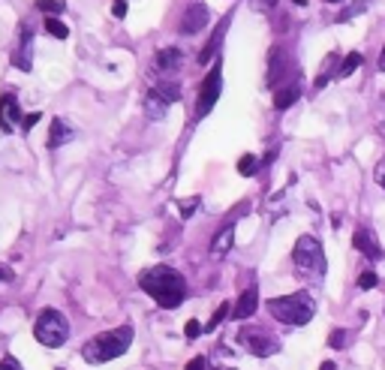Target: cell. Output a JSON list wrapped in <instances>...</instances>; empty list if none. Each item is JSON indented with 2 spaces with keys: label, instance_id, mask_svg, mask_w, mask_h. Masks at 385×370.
<instances>
[{
  "label": "cell",
  "instance_id": "obj_1",
  "mask_svg": "<svg viewBox=\"0 0 385 370\" xmlns=\"http://www.w3.org/2000/svg\"><path fill=\"white\" fill-rule=\"evenodd\" d=\"M139 286L157 301L163 310H175L184 304L187 298V280L181 271L169 268V265H154L139 274Z\"/></svg>",
  "mask_w": 385,
  "mask_h": 370
},
{
  "label": "cell",
  "instance_id": "obj_2",
  "mask_svg": "<svg viewBox=\"0 0 385 370\" xmlns=\"http://www.w3.org/2000/svg\"><path fill=\"white\" fill-rule=\"evenodd\" d=\"M133 343V328L130 325H121V328H112V331H103L97 337H90L85 346H81V358L90 361V364H106L117 355H124Z\"/></svg>",
  "mask_w": 385,
  "mask_h": 370
},
{
  "label": "cell",
  "instance_id": "obj_3",
  "mask_svg": "<svg viewBox=\"0 0 385 370\" xmlns=\"http://www.w3.org/2000/svg\"><path fill=\"white\" fill-rule=\"evenodd\" d=\"M268 310L274 319H280L286 325H307L316 313V304H313V298H310V292H292L283 298H271Z\"/></svg>",
  "mask_w": 385,
  "mask_h": 370
},
{
  "label": "cell",
  "instance_id": "obj_4",
  "mask_svg": "<svg viewBox=\"0 0 385 370\" xmlns=\"http://www.w3.org/2000/svg\"><path fill=\"white\" fill-rule=\"evenodd\" d=\"M292 265H295V274L304 280H319L325 274V253L322 244H319L313 235H301L295 241V250H292Z\"/></svg>",
  "mask_w": 385,
  "mask_h": 370
},
{
  "label": "cell",
  "instance_id": "obj_5",
  "mask_svg": "<svg viewBox=\"0 0 385 370\" xmlns=\"http://www.w3.org/2000/svg\"><path fill=\"white\" fill-rule=\"evenodd\" d=\"M33 337L40 340L42 346H49V349L63 346L67 337H69L67 316H63L60 310H54V307H45V310L36 316V322H33Z\"/></svg>",
  "mask_w": 385,
  "mask_h": 370
},
{
  "label": "cell",
  "instance_id": "obj_6",
  "mask_svg": "<svg viewBox=\"0 0 385 370\" xmlns=\"http://www.w3.org/2000/svg\"><path fill=\"white\" fill-rule=\"evenodd\" d=\"M238 343L256 358H268L274 352H280V340L265 328H259V325H247V328L238 331Z\"/></svg>",
  "mask_w": 385,
  "mask_h": 370
},
{
  "label": "cell",
  "instance_id": "obj_7",
  "mask_svg": "<svg viewBox=\"0 0 385 370\" xmlns=\"http://www.w3.org/2000/svg\"><path fill=\"white\" fill-rule=\"evenodd\" d=\"M220 85H223V69H220V60H217V67L208 72L205 81H202V90H199V99H196V117H205L211 108L217 106Z\"/></svg>",
  "mask_w": 385,
  "mask_h": 370
},
{
  "label": "cell",
  "instance_id": "obj_8",
  "mask_svg": "<svg viewBox=\"0 0 385 370\" xmlns=\"http://www.w3.org/2000/svg\"><path fill=\"white\" fill-rule=\"evenodd\" d=\"M352 247L361 253V256H368L370 262H379L382 259V247H379V241H377V235H373L368 226H359L352 235Z\"/></svg>",
  "mask_w": 385,
  "mask_h": 370
},
{
  "label": "cell",
  "instance_id": "obj_9",
  "mask_svg": "<svg viewBox=\"0 0 385 370\" xmlns=\"http://www.w3.org/2000/svg\"><path fill=\"white\" fill-rule=\"evenodd\" d=\"M22 108H18V99L13 94H3L0 96V130L3 133H13L15 126H22Z\"/></svg>",
  "mask_w": 385,
  "mask_h": 370
},
{
  "label": "cell",
  "instance_id": "obj_10",
  "mask_svg": "<svg viewBox=\"0 0 385 370\" xmlns=\"http://www.w3.org/2000/svg\"><path fill=\"white\" fill-rule=\"evenodd\" d=\"M205 24H208V6L202 0H192L184 18H181V33H199Z\"/></svg>",
  "mask_w": 385,
  "mask_h": 370
},
{
  "label": "cell",
  "instance_id": "obj_11",
  "mask_svg": "<svg viewBox=\"0 0 385 370\" xmlns=\"http://www.w3.org/2000/svg\"><path fill=\"white\" fill-rule=\"evenodd\" d=\"M181 63H184V51L172 45V49H160L157 51V58H154V69L163 72V76H172V72L181 69Z\"/></svg>",
  "mask_w": 385,
  "mask_h": 370
},
{
  "label": "cell",
  "instance_id": "obj_12",
  "mask_svg": "<svg viewBox=\"0 0 385 370\" xmlns=\"http://www.w3.org/2000/svg\"><path fill=\"white\" fill-rule=\"evenodd\" d=\"M256 307H259V286H247L244 292H241V298L235 301V307H232V316L235 319H250V316L256 313Z\"/></svg>",
  "mask_w": 385,
  "mask_h": 370
},
{
  "label": "cell",
  "instance_id": "obj_13",
  "mask_svg": "<svg viewBox=\"0 0 385 370\" xmlns=\"http://www.w3.org/2000/svg\"><path fill=\"white\" fill-rule=\"evenodd\" d=\"M232 244H235V226H223L214 238H211V256L214 259H223L229 250H232Z\"/></svg>",
  "mask_w": 385,
  "mask_h": 370
},
{
  "label": "cell",
  "instance_id": "obj_14",
  "mask_svg": "<svg viewBox=\"0 0 385 370\" xmlns=\"http://www.w3.org/2000/svg\"><path fill=\"white\" fill-rule=\"evenodd\" d=\"M166 112H169V103L151 87L148 94H145V115H148L151 121H163V117H166Z\"/></svg>",
  "mask_w": 385,
  "mask_h": 370
},
{
  "label": "cell",
  "instance_id": "obj_15",
  "mask_svg": "<svg viewBox=\"0 0 385 370\" xmlns=\"http://www.w3.org/2000/svg\"><path fill=\"white\" fill-rule=\"evenodd\" d=\"M298 96H301V85H298V81H292V85H283V87H277V94H274V108L286 112V108L295 103Z\"/></svg>",
  "mask_w": 385,
  "mask_h": 370
},
{
  "label": "cell",
  "instance_id": "obj_16",
  "mask_svg": "<svg viewBox=\"0 0 385 370\" xmlns=\"http://www.w3.org/2000/svg\"><path fill=\"white\" fill-rule=\"evenodd\" d=\"M289 69V63H283V51L280 49H274L271 51V63H268V85H280V78H283V72Z\"/></svg>",
  "mask_w": 385,
  "mask_h": 370
},
{
  "label": "cell",
  "instance_id": "obj_17",
  "mask_svg": "<svg viewBox=\"0 0 385 370\" xmlns=\"http://www.w3.org/2000/svg\"><path fill=\"white\" fill-rule=\"evenodd\" d=\"M31 45H33V40H31V33L24 31V36H22V45H18V51H13V63L18 69H31Z\"/></svg>",
  "mask_w": 385,
  "mask_h": 370
},
{
  "label": "cell",
  "instance_id": "obj_18",
  "mask_svg": "<svg viewBox=\"0 0 385 370\" xmlns=\"http://www.w3.org/2000/svg\"><path fill=\"white\" fill-rule=\"evenodd\" d=\"M69 139H72V130L60 121V117H54V121H51V130H49V148H58V144L69 142Z\"/></svg>",
  "mask_w": 385,
  "mask_h": 370
},
{
  "label": "cell",
  "instance_id": "obj_19",
  "mask_svg": "<svg viewBox=\"0 0 385 370\" xmlns=\"http://www.w3.org/2000/svg\"><path fill=\"white\" fill-rule=\"evenodd\" d=\"M337 63H341V58H337V54H328V58L322 60V72H319V76H316V81H313V90H322L325 85H328V78H337Z\"/></svg>",
  "mask_w": 385,
  "mask_h": 370
},
{
  "label": "cell",
  "instance_id": "obj_20",
  "mask_svg": "<svg viewBox=\"0 0 385 370\" xmlns=\"http://www.w3.org/2000/svg\"><path fill=\"white\" fill-rule=\"evenodd\" d=\"M361 67V51H350L343 58V63H341V69H337V78H346V76H352L355 69Z\"/></svg>",
  "mask_w": 385,
  "mask_h": 370
},
{
  "label": "cell",
  "instance_id": "obj_21",
  "mask_svg": "<svg viewBox=\"0 0 385 370\" xmlns=\"http://www.w3.org/2000/svg\"><path fill=\"white\" fill-rule=\"evenodd\" d=\"M154 90H157V94L166 99V103L172 106V103H178L181 99V87L175 85V81H160V85H154Z\"/></svg>",
  "mask_w": 385,
  "mask_h": 370
},
{
  "label": "cell",
  "instance_id": "obj_22",
  "mask_svg": "<svg viewBox=\"0 0 385 370\" xmlns=\"http://www.w3.org/2000/svg\"><path fill=\"white\" fill-rule=\"evenodd\" d=\"M45 31H49V33L54 36V40H67V36H69V27L63 24V22H58L54 15L45 18Z\"/></svg>",
  "mask_w": 385,
  "mask_h": 370
},
{
  "label": "cell",
  "instance_id": "obj_23",
  "mask_svg": "<svg viewBox=\"0 0 385 370\" xmlns=\"http://www.w3.org/2000/svg\"><path fill=\"white\" fill-rule=\"evenodd\" d=\"M238 171H241L244 178H253L256 171H259V160H256L253 153H244V157L238 160Z\"/></svg>",
  "mask_w": 385,
  "mask_h": 370
},
{
  "label": "cell",
  "instance_id": "obj_24",
  "mask_svg": "<svg viewBox=\"0 0 385 370\" xmlns=\"http://www.w3.org/2000/svg\"><path fill=\"white\" fill-rule=\"evenodd\" d=\"M229 313H232V304H229V301H226V304H220V307H217V310H214V316H211V322L205 325V331H217V325H220V322H223V319H226V316H229Z\"/></svg>",
  "mask_w": 385,
  "mask_h": 370
},
{
  "label": "cell",
  "instance_id": "obj_25",
  "mask_svg": "<svg viewBox=\"0 0 385 370\" xmlns=\"http://www.w3.org/2000/svg\"><path fill=\"white\" fill-rule=\"evenodd\" d=\"M370 6V0H352V3L350 6H346L343 9V12L341 15H337V18H341V22H350V18L352 15H359V12H364V9H368Z\"/></svg>",
  "mask_w": 385,
  "mask_h": 370
},
{
  "label": "cell",
  "instance_id": "obj_26",
  "mask_svg": "<svg viewBox=\"0 0 385 370\" xmlns=\"http://www.w3.org/2000/svg\"><path fill=\"white\" fill-rule=\"evenodd\" d=\"M36 9L49 15H60L63 12V0H36Z\"/></svg>",
  "mask_w": 385,
  "mask_h": 370
},
{
  "label": "cell",
  "instance_id": "obj_27",
  "mask_svg": "<svg viewBox=\"0 0 385 370\" xmlns=\"http://www.w3.org/2000/svg\"><path fill=\"white\" fill-rule=\"evenodd\" d=\"M199 205H202V199H199V196L184 199V202H181V217H184V220H190V217L199 211Z\"/></svg>",
  "mask_w": 385,
  "mask_h": 370
},
{
  "label": "cell",
  "instance_id": "obj_28",
  "mask_svg": "<svg viewBox=\"0 0 385 370\" xmlns=\"http://www.w3.org/2000/svg\"><path fill=\"white\" fill-rule=\"evenodd\" d=\"M328 346H331V349H343L346 346V331L343 328H334L331 334H328Z\"/></svg>",
  "mask_w": 385,
  "mask_h": 370
},
{
  "label": "cell",
  "instance_id": "obj_29",
  "mask_svg": "<svg viewBox=\"0 0 385 370\" xmlns=\"http://www.w3.org/2000/svg\"><path fill=\"white\" fill-rule=\"evenodd\" d=\"M377 283H379V277L373 274V271H364V274H359V286L361 289H373Z\"/></svg>",
  "mask_w": 385,
  "mask_h": 370
},
{
  "label": "cell",
  "instance_id": "obj_30",
  "mask_svg": "<svg viewBox=\"0 0 385 370\" xmlns=\"http://www.w3.org/2000/svg\"><path fill=\"white\" fill-rule=\"evenodd\" d=\"M40 117H42L40 112H31V115H24V117H22V130H24V133H31L33 126L40 124Z\"/></svg>",
  "mask_w": 385,
  "mask_h": 370
},
{
  "label": "cell",
  "instance_id": "obj_31",
  "mask_svg": "<svg viewBox=\"0 0 385 370\" xmlns=\"http://www.w3.org/2000/svg\"><path fill=\"white\" fill-rule=\"evenodd\" d=\"M202 331H205V328H202V325H199L196 319H190V322L184 325V334H187V340H196Z\"/></svg>",
  "mask_w": 385,
  "mask_h": 370
},
{
  "label": "cell",
  "instance_id": "obj_32",
  "mask_svg": "<svg viewBox=\"0 0 385 370\" xmlns=\"http://www.w3.org/2000/svg\"><path fill=\"white\" fill-rule=\"evenodd\" d=\"M0 370H22V364H18V358L6 355V358H0Z\"/></svg>",
  "mask_w": 385,
  "mask_h": 370
},
{
  "label": "cell",
  "instance_id": "obj_33",
  "mask_svg": "<svg viewBox=\"0 0 385 370\" xmlns=\"http://www.w3.org/2000/svg\"><path fill=\"white\" fill-rule=\"evenodd\" d=\"M253 9H259V12H265V9H274L277 6V0H250Z\"/></svg>",
  "mask_w": 385,
  "mask_h": 370
},
{
  "label": "cell",
  "instance_id": "obj_34",
  "mask_svg": "<svg viewBox=\"0 0 385 370\" xmlns=\"http://www.w3.org/2000/svg\"><path fill=\"white\" fill-rule=\"evenodd\" d=\"M377 184L385 190V157L377 162Z\"/></svg>",
  "mask_w": 385,
  "mask_h": 370
},
{
  "label": "cell",
  "instance_id": "obj_35",
  "mask_svg": "<svg viewBox=\"0 0 385 370\" xmlns=\"http://www.w3.org/2000/svg\"><path fill=\"white\" fill-rule=\"evenodd\" d=\"M112 12H115V18H124V15H126V0H115Z\"/></svg>",
  "mask_w": 385,
  "mask_h": 370
},
{
  "label": "cell",
  "instance_id": "obj_36",
  "mask_svg": "<svg viewBox=\"0 0 385 370\" xmlns=\"http://www.w3.org/2000/svg\"><path fill=\"white\" fill-rule=\"evenodd\" d=\"M205 367H208V361L199 355V358H192V361H190V364H187L184 370H205Z\"/></svg>",
  "mask_w": 385,
  "mask_h": 370
},
{
  "label": "cell",
  "instance_id": "obj_37",
  "mask_svg": "<svg viewBox=\"0 0 385 370\" xmlns=\"http://www.w3.org/2000/svg\"><path fill=\"white\" fill-rule=\"evenodd\" d=\"M319 370H337V364H334V361H322V364H319Z\"/></svg>",
  "mask_w": 385,
  "mask_h": 370
},
{
  "label": "cell",
  "instance_id": "obj_38",
  "mask_svg": "<svg viewBox=\"0 0 385 370\" xmlns=\"http://www.w3.org/2000/svg\"><path fill=\"white\" fill-rule=\"evenodd\" d=\"M379 69L385 72V45H382V51H379Z\"/></svg>",
  "mask_w": 385,
  "mask_h": 370
},
{
  "label": "cell",
  "instance_id": "obj_39",
  "mask_svg": "<svg viewBox=\"0 0 385 370\" xmlns=\"http://www.w3.org/2000/svg\"><path fill=\"white\" fill-rule=\"evenodd\" d=\"M325 3H341V0H325Z\"/></svg>",
  "mask_w": 385,
  "mask_h": 370
},
{
  "label": "cell",
  "instance_id": "obj_40",
  "mask_svg": "<svg viewBox=\"0 0 385 370\" xmlns=\"http://www.w3.org/2000/svg\"><path fill=\"white\" fill-rule=\"evenodd\" d=\"M220 370H229V367H220Z\"/></svg>",
  "mask_w": 385,
  "mask_h": 370
},
{
  "label": "cell",
  "instance_id": "obj_41",
  "mask_svg": "<svg viewBox=\"0 0 385 370\" xmlns=\"http://www.w3.org/2000/svg\"><path fill=\"white\" fill-rule=\"evenodd\" d=\"M382 130H385V121H382Z\"/></svg>",
  "mask_w": 385,
  "mask_h": 370
}]
</instances>
